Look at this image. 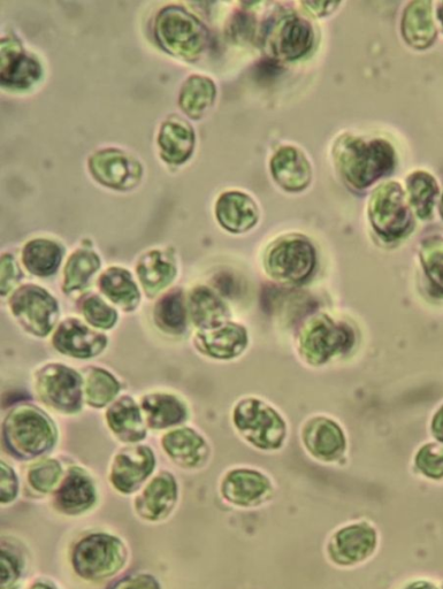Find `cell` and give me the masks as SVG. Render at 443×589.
<instances>
[{
  "instance_id": "1",
  "label": "cell",
  "mask_w": 443,
  "mask_h": 589,
  "mask_svg": "<svg viewBox=\"0 0 443 589\" xmlns=\"http://www.w3.org/2000/svg\"><path fill=\"white\" fill-rule=\"evenodd\" d=\"M342 177L357 189L372 185L391 173L395 164L392 145L383 140L364 142L356 137H341L334 149Z\"/></svg>"
},
{
  "instance_id": "2",
  "label": "cell",
  "mask_w": 443,
  "mask_h": 589,
  "mask_svg": "<svg viewBox=\"0 0 443 589\" xmlns=\"http://www.w3.org/2000/svg\"><path fill=\"white\" fill-rule=\"evenodd\" d=\"M156 35L167 51L187 59L200 56L209 41L202 22L178 6H168L158 14Z\"/></svg>"
},
{
  "instance_id": "3",
  "label": "cell",
  "mask_w": 443,
  "mask_h": 589,
  "mask_svg": "<svg viewBox=\"0 0 443 589\" xmlns=\"http://www.w3.org/2000/svg\"><path fill=\"white\" fill-rule=\"evenodd\" d=\"M234 423L244 438L261 449H278L286 438L284 418L261 400L240 402L234 411Z\"/></svg>"
},
{
  "instance_id": "4",
  "label": "cell",
  "mask_w": 443,
  "mask_h": 589,
  "mask_svg": "<svg viewBox=\"0 0 443 589\" xmlns=\"http://www.w3.org/2000/svg\"><path fill=\"white\" fill-rule=\"evenodd\" d=\"M126 561V549L111 535L95 534L82 540L74 550L73 563L83 578L99 580L117 573Z\"/></svg>"
},
{
  "instance_id": "5",
  "label": "cell",
  "mask_w": 443,
  "mask_h": 589,
  "mask_svg": "<svg viewBox=\"0 0 443 589\" xmlns=\"http://www.w3.org/2000/svg\"><path fill=\"white\" fill-rule=\"evenodd\" d=\"M353 342L354 334L347 325L319 316L303 327L299 346L309 363L319 365L348 350Z\"/></svg>"
},
{
  "instance_id": "6",
  "label": "cell",
  "mask_w": 443,
  "mask_h": 589,
  "mask_svg": "<svg viewBox=\"0 0 443 589\" xmlns=\"http://www.w3.org/2000/svg\"><path fill=\"white\" fill-rule=\"evenodd\" d=\"M369 211L374 229L384 239L394 241L409 232L411 212L399 183L388 182L374 190Z\"/></svg>"
},
{
  "instance_id": "7",
  "label": "cell",
  "mask_w": 443,
  "mask_h": 589,
  "mask_svg": "<svg viewBox=\"0 0 443 589\" xmlns=\"http://www.w3.org/2000/svg\"><path fill=\"white\" fill-rule=\"evenodd\" d=\"M5 440L15 454L34 457L53 445L55 434L42 413L24 408L13 412L7 419Z\"/></svg>"
},
{
  "instance_id": "8",
  "label": "cell",
  "mask_w": 443,
  "mask_h": 589,
  "mask_svg": "<svg viewBox=\"0 0 443 589\" xmlns=\"http://www.w3.org/2000/svg\"><path fill=\"white\" fill-rule=\"evenodd\" d=\"M267 270L274 279L286 283L307 280L316 265V252L307 240L280 241L267 256Z\"/></svg>"
},
{
  "instance_id": "9",
  "label": "cell",
  "mask_w": 443,
  "mask_h": 589,
  "mask_svg": "<svg viewBox=\"0 0 443 589\" xmlns=\"http://www.w3.org/2000/svg\"><path fill=\"white\" fill-rule=\"evenodd\" d=\"M11 305L20 323L37 335H47L56 323L57 303L42 288H21L13 295Z\"/></svg>"
},
{
  "instance_id": "10",
  "label": "cell",
  "mask_w": 443,
  "mask_h": 589,
  "mask_svg": "<svg viewBox=\"0 0 443 589\" xmlns=\"http://www.w3.org/2000/svg\"><path fill=\"white\" fill-rule=\"evenodd\" d=\"M377 545V531L371 525L350 524L333 535L328 550L336 564L350 566L368 560Z\"/></svg>"
},
{
  "instance_id": "11",
  "label": "cell",
  "mask_w": 443,
  "mask_h": 589,
  "mask_svg": "<svg viewBox=\"0 0 443 589\" xmlns=\"http://www.w3.org/2000/svg\"><path fill=\"white\" fill-rule=\"evenodd\" d=\"M90 170L103 185L117 189H129L141 179L142 168L132 157L116 149L97 152L89 160Z\"/></svg>"
},
{
  "instance_id": "12",
  "label": "cell",
  "mask_w": 443,
  "mask_h": 589,
  "mask_svg": "<svg viewBox=\"0 0 443 589\" xmlns=\"http://www.w3.org/2000/svg\"><path fill=\"white\" fill-rule=\"evenodd\" d=\"M38 390L45 402L53 407L72 412L80 408L81 379L64 366H50L38 378Z\"/></svg>"
},
{
  "instance_id": "13",
  "label": "cell",
  "mask_w": 443,
  "mask_h": 589,
  "mask_svg": "<svg viewBox=\"0 0 443 589\" xmlns=\"http://www.w3.org/2000/svg\"><path fill=\"white\" fill-rule=\"evenodd\" d=\"M155 458L147 447L122 451L114 461L111 480L122 493H132L154 470Z\"/></svg>"
},
{
  "instance_id": "14",
  "label": "cell",
  "mask_w": 443,
  "mask_h": 589,
  "mask_svg": "<svg viewBox=\"0 0 443 589\" xmlns=\"http://www.w3.org/2000/svg\"><path fill=\"white\" fill-rule=\"evenodd\" d=\"M303 442L310 454L322 461H334L346 449L341 427L328 418H313L305 425Z\"/></svg>"
},
{
  "instance_id": "15",
  "label": "cell",
  "mask_w": 443,
  "mask_h": 589,
  "mask_svg": "<svg viewBox=\"0 0 443 589\" xmlns=\"http://www.w3.org/2000/svg\"><path fill=\"white\" fill-rule=\"evenodd\" d=\"M56 348L68 356L89 358L105 348L104 335L89 330L78 320H68L55 336Z\"/></svg>"
},
{
  "instance_id": "16",
  "label": "cell",
  "mask_w": 443,
  "mask_h": 589,
  "mask_svg": "<svg viewBox=\"0 0 443 589\" xmlns=\"http://www.w3.org/2000/svg\"><path fill=\"white\" fill-rule=\"evenodd\" d=\"M312 42L309 22L299 17H287L274 30L272 49L282 59L295 60L309 52Z\"/></svg>"
},
{
  "instance_id": "17",
  "label": "cell",
  "mask_w": 443,
  "mask_h": 589,
  "mask_svg": "<svg viewBox=\"0 0 443 589\" xmlns=\"http://www.w3.org/2000/svg\"><path fill=\"white\" fill-rule=\"evenodd\" d=\"M270 489L269 479L262 473L251 470L233 471L223 484L225 499L241 507H249L262 501Z\"/></svg>"
},
{
  "instance_id": "18",
  "label": "cell",
  "mask_w": 443,
  "mask_h": 589,
  "mask_svg": "<svg viewBox=\"0 0 443 589\" xmlns=\"http://www.w3.org/2000/svg\"><path fill=\"white\" fill-rule=\"evenodd\" d=\"M273 178L282 188L301 191L311 181V166L299 150L292 147L281 148L272 158Z\"/></svg>"
},
{
  "instance_id": "19",
  "label": "cell",
  "mask_w": 443,
  "mask_h": 589,
  "mask_svg": "<svg viewBox=\"0 0 443 589\" xmlns=\"http://www.w3.org/2000/svg\"><path fill=\"white\" fill-rule=\"evenodd\" d=\"M41 76V66L25 55L17 43L4 40L2 44V81L5 86L27 88Z\"/></svg>"
},
{
  "instance_id": "20",
  "label": "cell",
  "mask_w": 443,
  "mask_h": 589,
  "mask_svg": "<svg viewBox=\"0 0 443 589\" xmlns=\"http://www.w3.org/2000/svg\"><path fill=\"white\" fill-rule=\"evenodd\" d=\"M217 217L227 231L242 233L256 225L258 209L249 196L232 191L220 196L217 203Z\"/></svg>"
},
{
  "instance_id": "21",
  "label": "cell",
  "mask_w": 443,
  "mask_h": 589,
  "mask_svg": "<svg viewBox=\"0 0 443 589\" xmlns=\"http://www.w3.org/2000/svg\"><path fill=\"white\" fill-rule=\"evenodd\" d=\"M247 343L246 330L234 324L213 328L197 338V346L204 354L220 359L239 356Z\"/></svg>"
},
{
  "instance_id": "22",
  "label": "cell",
  "mask_w": 443,
  "mask_h": 589,
  "mask_svg": "<svg viewBox=\"0 0 443 589\" xmlns=\"http://www.w3.org/2000/svg\"><path fill=\"white\" fill-rule=\"evenodd\" d=\"M177 492V484L171 474H160L137 500V512L145 519H162L173 509Z\"/></svg>"
},
{
  "instance_id": "23",
  "label": "cell",
  "mask_w": 443,
  "mask_h": 589,
  "mask_svg": "<svg viewBox=\"0 0 443 589\" xmlns=\"http://www.w3.org/2000/svg\"><path fill=\"white\" fill-rule=\"evenodd\" d=\"M402 33L411 47L416 49L430 47L437 37L430 2H414L407 7L402 19Z\"/></svg>"
},
{
  "instance_id": "24",
  "label": "cell",
  "mask_w": 443,
  "mask_h": 589,
  "mask_svg": "<svg viewBox=\"0 0 443 589\" xmlns=\"http://www.w3.org/2000/svg\"><path fill=\"white\" fill-rule=\"evenodd\" d=\"M96 500L95 487L91 480L79 470L68 474L57 493V506L66 514L76 515L89 509Z\"/></svg>"
},
{
  "instance_id": "25",
  "label": "cell",
  "mask_w": 443,
  "mask_h": 589,
  "mask_svg": "<svg viewBox=\"0 0 443 589\" xmlns=\"http://www.w3.org/2000/svg\"><path fill=\"white\" fill-rule=\"evenodd\" d=\"M158 143L167 162L179 164L192 154L195 144L193 129L180 121H167L160 129Z\"/></svg>"
},
{
  "instance_id": "26",
  "label": "cell",
  "mask_w": 443,
  "mask_h": 589,
  "mask_svg": "<svg viewBox=\"0 0 443 589\" xmlns=\"http://www.w3.org/2000/svg\"><path fill=\"white\" fill-rule=\"evenodd\" d=\"M164 446L167 454L182 466H196L200 464L208 449L200 435L190 430H180L165 436Z\"/></svg>"
},
{
  "instance_id": "27",
  "label": "cell",
  "mask_w": 443,
  "mask_h": 589,
  "mask_svg": "<svg viewBox=\"0 0 443 589\" xmlns=\"http://www.w3.org/2000/svg\"><path fill=\"white\" fill-rule=\"evenodd\" d=\"M109 424L121 440L134 442L145 434L141 413L133 400L124 397L108 412Z\"/></svg>"
},
{
  "instance_id": "28",
  "label": "cell",
  "mask_w": 443,
  "mask_h": 589,
  "mask_svg": "<svg viewBox=\"0 0 443 589\" xmlns=\"http://www.w3.org/2000/svg\"><path fill=\"white\" fill-rule=\"evenodd\" d=\"M137 273L147 292L156 294L172 281L175 269L172 260L163 252L152 251L141 259Z\"/></svg>"
},
{
  "instance_id": "29",
  "label": "cell",
  "mask_w": 443,
  "mask_h": 589,
  "mask_svg": "<svg viewBox=\"0 0 443 589\" xmlns=\"http://www.w3.org/2000/svg\"><path fill=\"white\" fill-rule=\"evenodd\" d=\"M190 310L197 326L213 330L223 326L227 317L225 304L206 288H198L190 297Z\"/></svg>"
},
{
  "instance_id": "30",
  "label": "cell",
  "mask_w": 443,
  "mask_h": 589,
  "mask_svg": "<svg viewBox=\"0 0 443 589\" xmlns=\"http://www.w3.org/2000/svg\"><path fill=\"white\" fill-rule=\"evenodd\" d=\"M143 409L147 413L148 423L152 428L178 424L186 418V408L178 399L170 395L145 397Z\"/></svg>"
},
{
  "instance_id": "31",
  "label": "cell",
  "mask_w": 443,
  "mask_h": 589,
  "mask_svg": "<svg viewBox=\"0 0 443 589\" xmlns=\"http://www.w3.org/2000/svg\"><path fill=\"white\" fill-rule=\"evenodd\" d=\"M216 97V87L204 76L195 75L183 86L180 104L189 116L201 117L209 109Z\"/></svg>"
},
{
  "instance_id": "32",
  "label": "cell",
  "mask_w": 443,
  "mask_h": 589,
  "mask_svg": "<svg viewBox=\"0 0 443 589\" xmlns=\"http://www.w3.org/2000/svg\"><path fill=\"white\" fill-rule=\"evenodd\" d=\"M101 287L114 303L125 310L134 309L140 300L132 275L125 270L106 271L101 279Z\"/></svg>"
},
{
  "instance_id": "33",
  "label": "cell",
  "mask_w": 443,
  "mask_h": 589,
  "mask_svg": "<svg viewBox=\"0 0 443 589\" xmlns=\"http://www.w3.org/2000/svg\"><path fill=\"white\" fill-rule=\"evenodd\" d=\"M60 260V247L48 240H34L27 244L24 251L27 269L37 275L52 274L58 269Z\"/></svg>"
},
{
  "instance_id": "34",
  "label": "cell",
  "mask_w": 443,
  "mask_h": 589,
  "mask_svg": "<svg viewBox=\"0 0 443 589\" xmlns=\"http://www.w3.org/2000/svg\"><path fill=\"white\" fill-rule=\"evenodd\" d=\"M411 205L420 218H429L433 211L435 198L438 196L437 182L430 174L416 172L408 179Z\"/></svg>"
},
{
  "instance_id": "35",
  "label": "cell",
  "mask_w": 443,
  "mask_h": 589,
  "mask_svg": "<svg viewBox=\"0 0 443 589\" xmlns=\"http://www.w3.org/2000/svg\"><path fill=\"white\" fill-rule=\"evenodd\" d=\"M99 267V259L94 252L78 251L68 260L65 269V287L74 290L82 287Z\"/></svg>"
},
{
  "instance_id": "36",
  "label": "cell",
  "mask_w": 443,
  "mask_h": 589,
  "mask_svg": "<svg viewBox=\"0 0 443 589\" xmlns=\"http://www.w3.org/2000/svg\"><path fill=\"white\" fill-rule=\"evenodd\" d=\"M156 319L160 328L166 332L180 333L186 327V310L180 293L163 298L157 305Z\"/></svg>"
},
{
  "instance_id": "37",
  "label": "cell",
  "mask_w": 443,
  "mask_h": 589,
  "mask_svg": "<svg viewBox=\"0 0 443 589\" xmlns=\"http://www.w3.org/2000/svg\"><path fill=\"white\" fill-rule=\"evenodd\" d=\"M119 385L109 372L95 370L87 384L88 402L94 407H104L118 394Z\"/></svg>"
},
{
  "instance_id": "38",
  "label": "cell",
  "mask_w": 443,
  "mask_h": 589,
  "mask_svg": "<svg viewBox=\"0 0 443 589\" xmlns=\"http://www.w3.org/2000/svg\"><path fill=\"white\" fill-rule=\"evenodd\" d=\"M422 262L431 281L443 289V239L432 237L424 242Z\"/></svg>"
},
{
  "instance_id": "39",
  "label": "cell",
  "mask_w": 443,
  "mask_h": 589,
  "mask_svg": "<svg viewBox=\"0 0 443 589\" xmlns=\"http://www.w3.org/2000/svg\"><path fill=\"white\" fill-rule=\"evenodd\" d=\"M416 465L426 477L443 479V446L427 445L419 450Z\"/></svg>"
},
{
  "instance_id": "40",
  "label": "cell",
  "mask_w": 443,
  "mask_h": 589,
  "mask_svg": "<svg viewBox=\"0 0 443 589\" xmlns=\"http://www.w3.org/2000/svg\"><path fill=\"white\" fill-rule=\"evenodd\" d=\"M61 469L55 461H45L36 464L29 473V481L40 492H50L60 478Z\"/></svg>"
},
{
  "instance_id": "41",
  "label": "cell",
  "mask_w": 443,
  "mask_h": 589,
  "mask_svg": "<svg viewBox=\"0 0 443 589\" xmlns=\"http://www.w3.org/2000/svg\"><path fill=\"white\" fill-rule=\"evenodd\" d=\"M83 313L91 325L99 328H110L117 320L116 311L98 297H91L84 303Z\"/></svg>"
},
{
  "instance_id": "42",
  "label": "cell",
  "mask_w": 443,
  "mask_h": 589,
  "mask_svg": "<svg viewBox=\"0 0 443 589\" xmlns=\"http://www.w3.org/2000/svg\"><path fill=\"white\" fill-rule=\"evenodd\" d=\"M18 493L17 478L14 472L7 468L6 464H2V501L7 503L13 501Z\"/></svg>"
},
{
  "instance_id": "43",
  "label": "cell",
  "mask_w": 443,
  "mask_h": 589,
  "mask_svg": "<svg viewBox=\"0 0 443 589\" xmlns=\"http://www.w3.org/2000/svg\"><path fill=\"white\" fill-rule=\"evenodd\" d=\"M111 589H160L157 581L147 575L136 576L127 578L117 585H114Z\"/></svg>"
},
{
  "instance_id": "44",
  "label": "cell",
  "mask_w": 443,
  "mask_h": 589,
  "mask_svg": "<svg viewBox=\"0 0 443 589\" xmlns=\"http://www.w3.org/2000/svg\"><path fill=\"white\" fill-rule=\"evenodd\" d=\"M19 569L17 561L12 556L3 552L2 555V586L4 589L17 581Z\"/></svg>"
},
{
  "instance_id": "45",
  "label": "cell",
  "mask_w": 443,
  "mask_h": 589,
  "mask_svg": "<svg viewBox=\"0 0 443 589\" xmlns=\"http://www.w3.org/2000/svg\"><path fill=\"white\" fill-rule=\"evenodd\" d=\"M17 265L12 257L4 256L2 265V288L3 293L9 292L10 288L17 282Z\"/></svg>"
},
{
  "instance_id": "46",
  "label": "cell",
  "mask_w": 443,
  "mask_h": 589,
  "mask_svg": "<svg viewBox=\"0 0 443 589\" xmlns=\"http://www.w3.org/2000/svg\"><path fill=\"white\" fill-rule=\"evenodd\" d=\"M305 7H308L309 11L315 13L317 15H323L326 13H330L334 9V7L338 6L339 3H322V2H309L303 3Z\"/></svg>"
},
{
  "instance_id": "47",
  "label": "cell",
  "mask_w": 443,
  "mask_h": 589,
  "mask_svg": "<svg viewBox=\"0 0 443 589\" xmlns=\"http://www.w3.org/2000/svg\"><path fill=\"white\" fill-rule=\"evenodd\" d=\"M432 431L439 441L443 442V405L433 418Z\"/></svg>"
},
{
  "instance_id": "48",
  "label": "cell",
  "mask_w": 443,
  "mask_h": 589,
  "mask_svg": "<svg viewBox=\"0 0 443 589\" xmlns=\"http://www.w3.org/2000/svg\"><path fill=\"white\" fill-rule=\"evenodd\" d=\"M406 589H435V587L430 583H426V581H418V583L411 584Z\"/></svg>"
},
{
  "instance_id": "49",
  "label": "cell",
  "mask_w": 443,
  "mask_h": 589,
  "mask_svg": "<svg viewBox=\"0 0 443 589\" xmlns=\"http://www.w3.org/2000/svg\"><path fill=\"white\" fill-rule=\"evenodd\" d=\"M30 589H55V588L45 585V584H36Z\"/></svg>"
},
{
  "instance_id": "50",
  "label": "cell",
  "mask_w": 443,
  "mask_h": 589,
  "mask_svg": "<svg viewBox=\"0 0 443 589\" xmlns=\"http://www.w3.org/2000/svg\"><path fill=\"white\" fill-rule=\"evenodd\" d=\"M438 17L439 20L441 21L442 27H443V3H441L439 10H438Z\"/></svg>"
},
{
  "instance_id": "51",
  "label": "cell",
  "mask_w": 443,
  "mask_h": 589,
  "mask_svg": "<svg viewBox=\"0 0 443 589\" xmlns=\"http://www.w3.org/2000/svg\"><path fill=\"white\" fill-rule=\"evenodd\" d=\"M440 211H441V214H442V217H443V196H442Z\"/></svg>"
}]
</instances>
